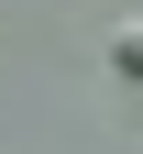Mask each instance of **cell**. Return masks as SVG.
Returning a JSON list of instances; mask_svg holds the SVG:
<instances>
[{"instance_id": "cell-1", "label": "cell", "mask_w": 143, "mask_h": 154, "mask_svg": "<svg viewBox=\"0 0 143 154\" xmlns=\"http://www.w3.org/2000/svg\"><path fill=\"white\" fill-rule=\"evenodd\" d=\"M110 66H121V77H143V22H121V33H110Z\"/></svg>"}]
</instances>
